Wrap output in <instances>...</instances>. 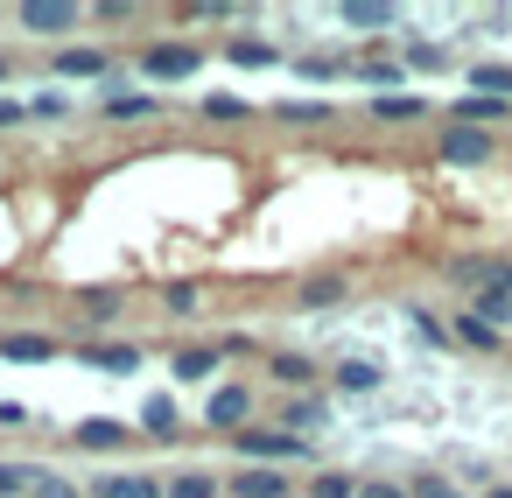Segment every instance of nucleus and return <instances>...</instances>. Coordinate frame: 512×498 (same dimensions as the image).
Listing matches in <instances>:
<instances>
[{
	"instance_id": "obj_3",
	"label": "nucleus",
	"mask_w": 512,
	"mask_h": 498,
	"mask_svg": "<svg viewBox=\"0 0 512 498\" xmlns=\"http://www.w3.org/2000/svg\"><path fill=\"white\" fill-rule=\"evenodd\" d=\"M295 484H288V470H274V463H246V470H232L225 477V498H288Z\"/></svg>"
},
{
	"instance_id": "obj_21",
	"label": "nucleus",
	"mask_w": 512,
	"mask_h": 498,
	"mask_svg": "<svg viewBox=\"0 0 512 498\" xmlns=\"http://www.w3.org/2000/svg\"><path fill=\"white\" fill-rule=\"evenodd\" d=\"M204 372H218V344H190V351H176V379H204Z\"/></svg>"
},
{
	"instance_id": "obj_11",
	"label": "nucleus",
	"mask_w": 512,
	"mask_h": 498,
	"mask_svg": "<svg viewBox=\"0 0 512 498\" xmlns=\"http://www.w3.org/2000/svg\"><path fill=\"white\" fill-rule=\"evenodd\" d=\"M512 106L505 99H484V92H470V99H456L449 106V127H491V120H505Z\"/></svg>"
},
{
	"instance_id": "obj_20",
	"label": "nucleus",
	"mask_w": 512,
	"mask_h": 498,
	"mask_svg": "<svg viewBox=\"0 0 512 498\" xmlns=\"http://www.w3.org/2000/svg\"><path fill=\"white\" fill-rule=\"evenodd\" d=\"M372 120H421V99L414 92H379L372 99Z\"/></svg>"
},
{
	"instance_id": "obj_8",
	"label": "nucleus",
	"mask_w": 512,
	"mask_h": 498,
	"mask_svg": "<svg viewBox=\"0 0 512 498\" xmlns=\"http://www.w3.org/2000/svg\"><path fill=\"white\" fill-rule=\"evenodd\" d=\"M246 414H253V393H246V386H218L211 407H204V421H211V428H232V435L246 428Z\"/></svg>"
},
{
	"instance_id": "obj_13",
	"label": "nucleus",
	"mask_w": 512,
	"mask_h": 498,
	"mask_svg": "<svg viewBox=\"0 0 512 498\" xmlns=\"http://www.w3.org/2000/svg\"><path fill=\"white\" fill-rule=\"evenodd\" d=\"M225 57H232V64H246V71H274V64H281V50H274V43H260V36L225 43Z\"/></svg>"
},
{
	"instance_id": "obj_27",
	"label": "nucleus",
	"mask_w": 512,
	"mask_h": 498,
	"mask_svg": "<svg viewBox=\"0 0 512 498\" xmlns=\"http://www.w3.org/2000/svg\"><path fill=\"white\" fill-rule=\"evenodd\" d=\"M470 316H484V323L498 330V323H512V295H505V288H491V295H477V302H470Z\"/></svg>"
},
{
	"instance_id": "obj_6",
	"label": "nucleus",
	"mask_w": 512,
	"mask_h": 498,
	"mask_svg": "<svg viewBox=\"0 0 512 498\" xmlns=\"http://www.w3.org/2000/svg\"><path fill=\"white\" fill-rule=\"evenodd\" d=\"M22 29H36V36H71V29H78V8H71V0H29V8H22Z\"/></svg>"
},
{
	"instance_id": "obj_35",
	"label": "nucleus",
	"mask_w": 512,
	"mask_h": 498,
	"mask_svg": "<svg viewBox=\"0 0 512 498\" xmlns=\"http://www.w3.org/2000/svg\"><path fill=\"white\" fill-rule=\"evenodd\" d=\"M288 421H295V435H302L309 421H323V400H295V407H288Z\"/></svg>"
},
{
	"instance_id": "obj_4",
	"label": "nucleus",
	"mask_w": 512,
	"mask_h": 498,
	"mask_svg": "<svg viewBox=\"0 0 512 498\" xmlns=\"http://www.w3.org/2000/svg\"><path fill=\"white\" fill-rule=\"evenodd\" d=\"M491 148H498V141H491L484 127H442V162H463V169H470V162H491Z\"/></svg>"
},
{
	"instance_id": "obj_22",
	"label": "nucleus",
	"mask_w": 512,
	"mask_h": 498,
	"mask_svg": "<svg viewBox=\"0 0 512 498\" xmlns=\"http://www.w3.org/2000/svg\"><path fill=\"white\" fill-rule=\"evenodd\" d=\"M225 484L211 477V470H183V477H169V498H218Z\"/></svg>"
},
{
	"instance_id": "obj_9",
	"label": "nucleus",
	"mask_w": 512,
	"mask_h": 498,
	"mask_svg": "<svg viewBox=\"0 0 512 498\" xmlns=\"http://www.w3.org/2000/svg\"><path fill=\"white\" fill-rule=\"evenodd\" d=\"M92 498H169V484H155V477H141V470H113V477L92 484Z\"/></svg>"
},
{
	"instance_id": "obj_31",
	"label": "nucleus",
	"mask_w": 512,
	"mask_h": 498,
	"mask_svg": "<svg viewBox=\"0 0 512 498\" xmlns=\"http://www.w3.org/2000/svg\"><path fill=\"white\" fill-rule=\"evenodd\" d=\"M407 64H414V71H442V64H449V50H435V43H414V50H407Z\"/></svg>"
},
{
	"instance_id": "obj_5",
	"label": "nucleus",
	"mask_w": 512,
	"mask_h": 498,
	"mask_svg": "<svg viewBox=\"0 0 512 498\" xmlns=\"http://www.w3.org/2000/svg\"><path fill=\"white\" fill-rule=\"evenodd\" d=\"M127 435H134V428H127V421H113V414H92V421H78V428H71V442H78V449H99V456L127 449Z\"/></svg>"
},
{
	"instance_id": "obj_12",
	"label": "nucleus",
	"mask_w": 512,
	"mask_h": 498,
	"mask_svg": "<svg viewBox=\"0 0 512 498\" xmlns=\"http://www.w3.org/2000/svg\"><path fill=\"white\" fill-rule=\"evenodd\" d=\"M43 463H0V498H36L43 491Z\"/></svg>"
},
{
	"instance_id": "obj_32",
	"label": "nucleus",
	"mask_w": 512,
	"mask_h": 498,
	"mask_svg": "<svg viewBox=\"0 0 512 498\" xmlns=\"http://www.w3.org/2000/svg\"><path fill=\"white\" fill-rule=\"evenodd\" d=\"M204 120H246V99H218V92H211V99H204Z\"/></svg>"
},
{
	"instance_id": "obj_40",
	"label": "nucleus",
	"mask_w": 512,
	"mask_h": 498,
	"mask_svg": "<svg viewBox=\"0 0 512 498\" xmlns=\"http://www.w3.org/2000/svg\"><path fill=\"white\" fill-rule=\"evenodd\" d=\"M0 78H8V57H0Z\"/></svg>"
},
{
	"instance_id": "obj_29",
	"label": "nucleus",
	"mask_w": 512,
	"mask_h": 498,
	"mask_svg": "<svg viewBox=\"0 0 512 498\" xmlns=\"http://www.w3.org/2000/svg\"><path fill=\"white\" fill-rule=\"evenodd\" d=\"M281 120H295V127H316V120H330V106H323V99H295V106H281Z\"/></svg>"
},
{
	"instance_id": "obj_18",
	"label": "nucleus",
	"mask_w": 512,
	"mask_h": 498,
	"mask_svg": "<svg viewBox=\"0 0 512 498\" xmlns=\"http://www.w3.org/2000/svg\"><path fill=\"white\" fill-rule=\"evenodd\" d=\"M267 372H274L281 386H309V379H316V365H309L302 351H274V358H267Z\"/></svg>"
},
{
	"instance_id": "obj_17",
	"label": "nucleus",
	"mask_w": 512,
	"mask_h": 498,
	"mask_svg": "<svg viewBox=\"0 0 512 498\" xmlns=\"http://www.w3.org/2000/svg\"><path fill=\"white\" fill-rule=\"evenodd\" d=\"M85 365H99V372H134L141 351H134V344H85Z\"/></svg>"
},
{
	"instance_id": "obj_25",
	"label": "nucleus",
	"mask_w": 512,
	"mask_h": 498,
	"mask_svg": "<svg viewBox=\"0 0 512 498\" xmlns=\"http://www.w3.org/2000/svg\"><path fill=\"white\" fill-rule=\"evenodd\" d=\"M309 498H358V477H344V470H316V477H309Z\"/></svg>"
},
{
	"instance_id": "obj_39",
	"label": "nucleus",
	"mask_w": 512,
	"mask_h": 498,
	"mask_svg": "<svg viewBox=\"0 0 512 498\" xmlns=\"http://www.w3.org/2000/svg\"><path fill=\"white\" fill-rule=\"evenodd\" d=\"M484 498H512V484H491V491H484Z\"/></svg>"
},
{
	"instance_id": "obj_1",
	"label": "nucleus",
	"mask_w": 512,
	"mask_h": 498,
	"mask_svg": "<svg viewBox=\"0 0 512 498\" xmlns=\"http://www.w3.org/2000/svg\"><path fill=\"white\" fill-rule=\"evenodd\" d=\"M232 442H239V456L274 463V470H281V463H295V456H309V442H302L295 428H239Z\"/></svg>"
},
{
	"instance_id": "obj_7",
	"label": "nucleus",
	"mask_w": 512,
	"mask_h": 498,
	"mask_svg": "<svg viewBox=\"0 0 512 498\" xmlns=\"http://www.w3.org/2000/svg\"><path fill=\"white\" fill-rule=\"evenodd\" d=\"M141 64H148V78H162V85H176V78H190V71H197L204 57H197L190 43H162V50H148Z\"/></svg>"
},
{
	"instance_id": "obj_30",
	"label": "nucleus",
	"mask_w": 512,
	"mask_h": 498,
	"mask_svg": "<svg viewBox=\"0 0 512 498\" xmlns=\"http://www.w3.org/2000/svg\"><path fill=\"white\" fill-rule=\"evenodd\" d=\"M162 302H169V316H190V309H197L204 295H197L190 281H176V288H162Z\"/></svg>"
},
{
	"instance_id": "obj_34",
	"label": "nucleus",
	"mask_w": 512,
	"mask_h": 498,
	"mask_svg": "<svg viewBox=\"0 0 512 498\" xmlns=\"http://www.w3.org/2000/svg\"><path fill=\"white\" fill-rule=\"evenodd\" d=\"M85 309L106 323V316H120V295H113V288H92V295H85Z\"/></svg>"
},
{
	"instance_id": "obj_16",
	"label": "nucleus",
	"mask_w": 512,
	"mask_h": 498,
	"mask_svg": "<svg viewBox=\"0 0 512 498\" xmlns=\"http://www.w3.org/2000/svg\"><path fill=\"white\" fill-rule=\"evenodd\" d=\"M0 358H22V365H43V358H57V344H50V337H29V330H15V337H0Z\"/></svg>"
},
{
	"instance_id": "obj_23",
	"label": "nucleus",
	"mask_w": 512,
	"mask_h": 498,
	"mask_svg": "<svg viewBox=\"0 0 512 498\" xmlns=\"http://www.w3.org/2000/svg\"><path fill=\"white\" fill-rule=\"evenodd\" d=\"M337 386H344V393H372V386H379V365H365V358H344V365H337Z\"/></svg>"
},
{
	"instance_id": "obj_24",
	"label": "nucleus",
	"mask_w": 512,
	"mask_h": 498,
	"mask_svg": "<svg viewBox=\"0 0 512 498\" xmlns=\"http://www.w3.org/2000/svg\"><path fill=\"white\" fill-rule=\"evenodd\" d=\"M141 421H148V435H155V442H169V435H176V400H162V393H155V400L141 407Z\"/></svg>"
},
{
	"instance_id": "obj_28",
	"label": "nucleus",
	"mask_w": 512,
	"mask_h": 498,
	"mask_svg": "<svg viewBox=\"0 0 512 498\" xmlns=\"http://www.w3.org/2000/svg\"><path fill=\"white\" fill-rule=\"evenodd\" d=\"M337 295H344V281H337V274H316V281L302 288V309H323V302H337Z\"/></svg>"
},
{
	"instance_id": "obj_38",
	"label": "nucleus",
	"mask_w": 512,
	"mask_h": 498,
	"mask_svg": "<svg viewBox=\"0 0 512 498\" xmlns=\"http://www.w3.org/2000/svg\"><path fill=\"white\" fill-rule=\"evenodd\" d=\"M15 120H22V106H15V99H0V127H15Z\"/></svg>"
},
{
	"instance_id": "obj_26",
	"label": "nucleus",
	"mask_w": 512,
	"mask_h": 498,
	"mask_svg": "<svg viewBox=\"0 0 512 498\" xmlns=\"http://www.w3.org/2000/svg\"><path fill=\"white\" fill-rule=\"evenodd\" d=\"M456 337H463L470 351H498V330H491L484 316H456Z\"/></svg>"
},
{
	"instance_id": "obj_10",
	"label": "nucleus",
	"mask_w": 512,
	"mask_h": 498,
	"mask_svg": "<svg viewBox=\"0 0 512 498\" xmlns=\"http://www.w3.org/2000/svg\"><path fill=\"white\" fill-rule=\"evenodd\" d=\"M99 113L106 120H148V113H162V92H99Z\"/></svg>"
},
{
	"instance_id": "obj_2",
	"label": "nucleus",
	"mask_w": 512,
	"mask_h": 498,
	"mask_svg": "<svg viewBox=\"0 0 512 498\" xmlns=\"http://www.w3.org/2000/svg\"><path fill=\"white\" fill-rule=\"evenodd\" d=\"M449 281H456V288H477V295H491V288L512 295V260H498V253H470V260L449 267Z\"/></svg>"
},
{
	"instance_id": "obj_33",
	"label": "nucleus",
	"mask_w": 512,
	"mask_h": 498,
	"mask_svg": "<svg viewBox=\"0 0 512 498\" xmlns=\"http://www.w3.org/2000/svg\"><path fill=\"white\" fill-rule=\"evenodd\" d=\"M407 491H414V498H463V491H456V484H449V477H414V484H407Z\"/></svg>"
},
{
	"instance_id": "obj_19",
	"label": "nucleus",
	"mask_w": 512,
	"mask_h": 498,
	"mask_svg": "<svg viewBox=\"0 0 512 498\" xmlns=\"http://www.w3.org/2000/svg\"><path fill=\"white\" fill-rule=\"evenodd\" d=\"M470 85H477L484 99H505V106H512V64H477Z\"/></svg>"
},
{
	"instance_id": "obj_36",
	"label": "nucleus",
	"mask_w": 512,
	"mask_h": 498,
	"mask_svg": "<svg viewBox=\"0 0 512 498\" xmlns=\"http://www.w3.org/2000/svg\"><path fill=\"white\" fill-rule=\"evenodd\" d=\"M358 498H414L407 484H386V477H372V484H358Z\"/></svg>"
},
{
	"instance_id": "obj_15",
	"label": "nucleus",
	"mask_w": 512,
	"mask_h": 498,
	"mask_svg": "<svg viewBox=\"0 0 512 498\" xmlns=\"http://www.w3.org/2000/svg\"><path fill=\"white\" fill-rule=\"evenodd\" d=\"M337 22H344V29H393L400 15H393V8H372V0H344Z\"/></svg>"
},
{
	"instance_id": "obj_37",
	"label": "nucleus",
	"mask_w": 512,
	"mask_h": 498,
	"mask_svg": "<svg viewBox=\"0 0 512 498\" xmlns=\"http://www.w3.org/2000/svg\"><path fill=\"white\" fill-rule=\"evenodd\" d=\"M29 113H43V120H57V113H64V92H36V99H29Z\"/></svg>"
},
{
	"instance_id": "obj_14",
	"label": "nucleus",
	"mask_w": 512,
	"mask_h": 498,
	"mask_svg": "<svg viewBox=\"0 0 512 498\" xmlns=\"http://www.w3.org/2000/svg\"><path fill=\"white\" fill-rule=\"evenodd\" d=\"M50 71H57V78H106V57H99V50H57Z\"/></svg>"
}]
</instances>
